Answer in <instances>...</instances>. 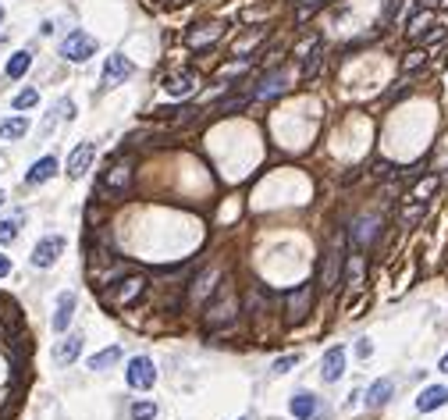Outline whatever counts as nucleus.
<instances>
[{"label":"nucleus","instance_id":"f257e3e1","mask_svg":"<svg viewBox=\"0 0 448 420\" xmlns=\"http://www.w3.org/2000/svg\"><path fill=\"white\" fill-rule=\"evenodd\" d=\"M93 54H96V39L89 32H82V29L68 32L65 43H60V57L71 61V65H82V61H89Z\"/></svg>","mask_w":448,"mask_h":420},{"label":"nucleus","instance_id":"f03ea898","mask_svg":"<svg viewBox=\"0 0 448 420\" xmlns=\"http://www.w3.org/2000/svg\"><path fill=\"white\" fill-rule=\"evenodd\" d=\"M142 288H146V282H142L139 275H125V278L111 282V292H107V300H111L114 306H128L132 300H139V296H142Z\"/></svg>","mask_w":448,"mask_h":420},{"label":"nucleus","instance_id":"7ed1b4c3","mask_svg":"<svg viewBox=\"0 0 448 420\" xmlns=\"http://www.w3.org/2000/svg\"><path fill=\"white\" fill-rule=\"evenodd\" d=\"M125 381H128L132 388H139V392L153 388V381H157V370H153V360H150V356H135V360H128Z\"/></svg>","mask_w":448,"mask_h":420},{"label":"nucleus","instance_id":"20e7f679","mask_svg":"<svg viewBox=\"0 0 448 420\" xmlns=\"http://www.w3.org/2000/svg\"><path fill=\"white\" fill-rule=\"evenodd\" d=\"M132 164L128 160H121V164H114V167H107V175H104V193H111V196H125L128 189H132Z\"/></svg>","mask_w":448,"mask_h":420},{"label":"nucleus","instance_id":"39448f33","mask_svg":"<svg viewBox=\"0 0 448 420\" xmlns=\"http://www.w3.org/2000/svg\"><path fill=\"white\" fill-rule=\"evenodd\" d=\"M132 72H135V65H132L125 54H111L107 65H104V86H107V90H111V86H121L125 78H132Z\"/></svg>","mask_w":448,"mask_h":420},{"label":"nucleus","instance_id":"423d86ee","mask_svg":"<svg viewBox=\"0 0 448 420\" xmlns=\"http://www.w3.org/2000/svg\"><path fill=\"white\" fill-rule=\"evenodd\" d=\"M60 249H65V239H60V235L39 239L36 249H32V264H36V267H54L57 257H60Z\"/></svg>","mask_w":448,"mask_h":420},{"label":"nucleus","instance_id":"0eeeda50","mask_svg":"<svg viewBox=\"0 0 448 420\" xmlns=\"http://www.w3.org/2000/svg\"><path fill=\"white\" fill-rule=\"evenodd\" d=\"M310 306H313V288L310 285H299V288L289 292V321L292 324H299L302 317H306Z\"/></svg>","mask_w":448,"mask_h":420},{"label":"nucleus","instance_id":"6e6552de","mask_svg":"<svg viewBox=\"0 0 448 420\" xmlns=\"http://www.w3.org/2000/svg\"><path fill=\"white\" fill-rule=\"evenodd\" d=\"M377 228H381V218H377V214L356 218V224H352V246H356V249H366V246L377 239Z\"/></svg>","mask_w":448,"mask_h":420},{"label":"nucleus","instance_id":"1a4fd4ad","mask_svg":"<svg viewBox=\"0 0 448 420\" xmlns=\"http://www.w3.org/2000/svg\"><path fill=\"white\" fill-rule=\"evenodd\" d=\"M93 157H96V146H93V143H78L75 150H71V157H68V175H71V178H82V175L89 171Z\"/></svg>","mask_w":448,"mask_h":420},{"label":"nucleus","instance_id":"9d476101","mask_svg":"<svg viewBox=\"0 0 448 420\" xmlns=\"http://www.w3.org/2000/svg\"><path fill=\"white\" fill-rule=\"evenodd\" d=\"M320 374H324V381H338V377L345 374V349L341 346H331L328 353H324Z\"/></svg>","mask_w":448,"mask_h":420},{"label":"nucleus","instance_id":"9b49d317","mask_svg":"<svg viewBox=\"0 0 448 420\" xmlns=\"http://www.w3.org/2000/svg\"><path fill=\"white\" fill-rule=\"evenodd\" d=\"M341 271H345V257H341V249H331V253L324 257V275H320L324 288H335V285L341 282Z\"/></svg>","mask_w":448,"mask_h":420},{"label":"nucleus","instance_id":"f8f14e48","mask_svg":"<svg viewBox=\"0 0 448 420\" xmlns=\"http://www.w3.org/2000/svg\"><path fill=\"white\" fill-rule=\"evenodd\" d=\"M284 82H289V75H284L281 68L271 72V75H263V78H260V86L253 90V100H271V96H278V93L284 90Z\"/></svg>","mask_w":448,"mask_h":420},{"label":"nucleus","instance_id":"ddd939ff","mask_svg":"<svg viewBox=\"0 0 448 420\" xmlns=\"http://www.w3.org/2000/svg\"><path fill=\"white\" fill-rule=\"evenodd\" d=\"M448 403V388H441V385H431V388H423L420 395H416V410L420 413H434V410H441Z\"/></svg>","mask_w":448,"mask_h":420},{"label":"nucleus","instance_id":"4468645a","mask_svg":"<svg viewBox=\"0 0 448 420\" xmlns=\"http://www.w3.org/2000/svg\"><path fill=\"white\" fill-rule=\"evenodd\" d=\"M78 353H82V335L75 331V335H68V339L54 349V364H57V367H68V364H75Z\"/></svg>","mask_w":448,"mask_h":420},{"label":"nucleus","instance_id":"2eb2a0df","mask_svg":"<svg viewBox=\"0 0 448 420\" xmlns=\"http://www.w3.org/2000/svg\"><path fill=\"white\" fill-rule=\"evenodd\" d=\"M57 175V157H39L29 171H25V182L29 185H43V182H50Z\"/></svg>","mask_w":448,"mask_h":420},{"label":"nucleus","instance_id":"dca6fc26","mask_svg":"<svg viewBox=\"0 0 448 420\" xmlns=\"http://www.w3.org/2000/svg\"><path fill=\"white\" fill-rule=\"evenodd\" d=\"M317 410H320L317 395H310V392H295V395H292V417H295V420H313Z\"/></svg>","mask_w":448,"mask_h":420},{"label":"nucleus","instance_id":"f3484780","mask_svg":"<svg viewBox=\"0 0 448 420\" xmlns=\"http://www.w3.org/2000/svg\"><path fill=\"white\" fill-rule=\"evenodd\" d=\"M71 317H75V296L65 292V296L57 300V310H54V331H68Z\"/></svg>","mask_w":448,"mask_h":420},{"label":"nucleus","instance_id":"a211bd4d","mask_svg":"<svg viewBox=\"0 0 448 420\" xmlns=\"http://www.w3.org/2000/svg\"><path fill=\"white\" fill-rule=\"evenodd\" d=\"M392 395H395V381L392 377H381V381H374L366 388V406H384Z\"/></svg>","mask_w":448,"mask_h":420},{"label":"nucleus","instance_id":"6ab92c4d","mask_svg":"<svg viewBox=\"0 0 448 420\" xmlns=\"http://www.w3.org/2000/svg\"><path fill=\"white\" fill-rule=\"evenodd\" d=\"M25 132H29V118L25 114H14V118L0 121V139H22Z\"/></svg>","mask_w":448,"mask_h":420},{"label":"nucleus","instance_id":"aec40b11","mask_svg":"<svg viewBox=\"0 0 448 420\" xmlns=\"http://www.w3.org/2000/svg\"><path fill=\"white\" fill-rule=\"evenodd\" d=\"M29 68H32V54H29V50H18V54H11L4 75H8V78H22Z\"/></svg>","mask_w":448,"mask_h":420},{"label":"nucleus","instance_id":"412c9836","mask_svg":"<svg viewBox=\"0 0 448 420\" xmlns=\"http://www.w3.org/2000/svg\"><path fill=\"white\" fill-rule=\"evenodd\" d=\"M164 90L171 93V96H186V93H192L196 90V75H171L168 82H164Z\"/></svg>","mask_w":448,"mask_h":420},{"label":"nucleus","instance_id":"4be33fe9","mask_svg":"<svg viewBox=\"0 0 448 420\" xmlns=\"http://www.w3.org/2000/svg\"><path fill=\"white\" fill-rule=\"evenodd\" d=\"M117 360H121V349L111 346V349H104V353L93 356V360H89V370H107V367H114Z\"/></svg>","mask_w":448,"mask_h":420},{"label":"nucleus","instance_id":"5701e85b","mask_svg":"<svg viewBox=\"0 0 448 420\" xmlns=\"http://www.w3.org/2000/svg\"><path fill=\"white\" fill-rule=\"evenodd\" d=\"M214 282H217V271H207V275H203V278L192 285V300H196V303H203V300H207L210 292H214Z\"/></svg>","mask_w":448,"mask_h":420},{"label":"nucleus","instance_id":"b1692460","mask_svg":"<svg viewBox=\"0 0 448 420\" xmlns=\"http://www.w3.org/2000/svg\"><path fill=\"white\" fill-rule=\"evenodd\" d=\"M36 103H39V93L36 90H22L14 96V111H29V107H36Z\"/></svg>","mask_w":448,"mask_h":420},{"label":"nucleus","instance_id":"393cba45","mask_svg":"<svg viewBox=\"0 0 448 420\" xmlns=\"http://www.w3.org/2000/svg\"><path fill=\"white\" fill-rule=\"evenodd\" d=\"M423 61H427V50H410V54H405V61H402V72H416Z\"/></svg>","mask_w":448,"mask_h":420},{"label":"nucleus","instance_id":"a878e982","mask_svg":"<svg viewBox=\"0 0 448 420\" xmlns=\"http://www.w3.org/2000/svg\"><path fill=\"white\" fill-rule=\"evenodd\" d=\"M434 189H438V178H427V182H420V185L413 189V193H410V200H420V203H423L427 196L434 193Z\"/></svg>","mask_w":448,"mask_h":420},{"label":"nucleus","instance_id":"bb28decb","mask_svg":"<svg viewBox=\"0 0 448 420\" xmlns=\"http://www.w3.org/2000/svg\"><path fill=\"white\" fill-rule=\"evenodd\" d=\"M431 25V11H420L413 14V22H410V36H423V29Z\"/></svg>","mask_w":448,"mask_h":420},{"label":"nucleus","instance_id":"cd10ccee","mask_svg":"<svg viewBox=\"0 0 448 420\" xmlns=\"http://www.w3.org/2000/svg\"><path fill=\"white\" fill-rule=\"evenodd\" d=\"M157 417V406L153 403H135L132 406V420H153Z\"/></svg>","mask_w":448,"mask_h":420},{"label":"nucleus","instance_id":"c85d7f7f","mask_svg":"<svg viewBox=\"0 0 448 420\" xmlns=\"http://www.w3.org/2000/svg\"><path fill=\"white\" fill-rule=\"evenodd\" d=\"M18 239V221H0V242H14Z\"/></svg>","mask_w":448,"mask_h":420},{"label":"nucleus","instance_id":"c756f323","mask_svg":"<svg viewBox=\"0 0 448 420\" xmlns=\"http://www.w3.org/2000/svg\"><path fill=\"white\" fill-rule=\"evenodd\" d=\"M423 214H427V203H420V200H416V207H410V210L402 214V224H413V221H420Z\"/></svg>","mask_w":448,"mask_h":420},{"label":"nucleus","instance_id":"7c9ffc66","mask_svg":"<svg viewBox=\"0 0 448 420\" xmlns=\"http://www.w3.org/2000/svg\"><path fill=\"white\" fill-rule=\"evenodd\" d=\"M320 57H324V54H320V50H313V57L306 61V68H302V75H306V78H313V75L320 72Z\"/></svg>","mask_w":448,"mask_h":420},{"label":"nucleus","instance_id":"2f4dec72","mask_svg":"<svg viewBox=\"0 0 448 420\" xmlns=\"http://www.w3.org/2000/svg\"><path fill=\"white\" fill-rule=\"evenodd\" d=\"M370 353H374L370 339H359V342H356V356H359V360H370Z\"/></svg>","mask_w":448,"mask_h":420},{"label":"nucleus","instance_id":"473e14b6","mask_svg":"<svg viewBox=\"0 0 448 420\" xmlns=\"http://www.w3.org/2000/svg\"><path fill=\"white\" fill-rule=\"evenodd\" d=\"M295 364H299V356H281V360L274 364V370H278V374H284V370H292Z\"/></svg>","mask_w":448,"mask_h":420},{"label":"nucleus","instance_id":"72a5a7b5","mask_svg":"<svg viewBox=\"0 0 448 420\" xmlns=\"http://www.w3.org/2000/svg\"><path fill=\"white\" fill-rule=\"evenodd\" d=\"M8 275H11V260L0 253V278H8Z\"/></svg>","mask_w":448,"mask_h":420},{"label":"nucleus","instance_id":"f704fd0d","mask_svg":"<svg viewBox=\"0 0 448 420\" xmlns=\"http://www.w3.org/2000/svg\"><path fill=\"white\" fill-rule=\"evenodd\" d=\"M438 370H445V374H448V353L441 356V364H438Z\"/></svg>","mask_w":448,"mask_h":420},{"label":"nucleus","instance_id":"c9c22d12","mask_svg":"<svg viewBox=\"0 0 448 420\" xmlns=\"http://www.w3.org/2000/svg\"><path fill=\"white\" fill-rule=\"evenodd\" d=\"M423 4H427V8H434V4H441V0H423Z\"/></svg>","mask_w":448,"mask_h":420},{"label":"nucleus","instance_id":"e433bc0d","mask_svg":"<svg viewBox=\"0 0 448 420\" xmlns=\"http://www.w3.org/2000/svg\"><path fill=\"white\" fill-rule=\"evenodd\" d=\"M0 203H4V189H0Z\"/></svg>","mask_w":448,"mask_h":420},{"label":"nucleus","instance_id":"4c0bfd02","mask_svg":"<svg viewBox=\"0 0 448 420\" xmlns=\"http://www.w3.org/2000/svg\"><path fill=\"white\" fill-rule=\"evenodd\" d=\"M0 22H4V8H0Z\"/></svg>","mask_w":448,"mask_h":420},{"label":"nucleus","instance_id":"58836bf2","mask_svg":"<svg viewBox=\"0 0 448 420\" xmlns=\"http://www.w3.org/2000/svg\"><path fill=\"white\" fill-rule=\"evenodd\" d=\"M441 8H448V0H441Z\"/></svg>","mask_w":448,"mask_h":420}]
</instances>
